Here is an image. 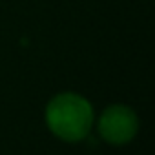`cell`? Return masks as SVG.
<instances>
[{
  "instance_id": "6da1fadb",
  "label": "cell",
  "mask_w": 155,
  "mask_h": 155,
  "mask_svg": "<svg viewBox=\"0 0 155 155\" xmlns=\"http://www.w3.org/2000/svg\"><path fill=\"white\" fill-rule=\"evenodd\" d=\"M49 130L64 140H81L93 124V110L90 102L77 93L57 95L46 110Z\"/></svg>"
},
{
  "instance_id": "7a4b0ae2",
  "label": "cell",
  "mask_w": 155,
  "mask_h": 155,
  "mask_svg": "<svg viewBox=\"0 0 155 155\" xmlns=\"http://www.w3.org/2000/svg\"><path fill=\"white\" fill-rule=\"evenodd\" d=\"M139 128V120L137 115L126 108V106H110L99 120V131L101 135L111 142V144H124L128 140L133 139V135L137 133Z\"/></svg>"
}]
</instances>
